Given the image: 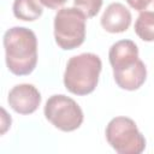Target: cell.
I'll use <instances>...</instances> for the list:
<instances>
[{
  "mask_svg": "<svg viewBox=\"0 0 154 154\" xmlns=\"http://www.w3.org/2000/svg\"><path fill=\"white\" fill-rule=\"evenodd\" d=\"M7 69L16 76L30 75L37 64V38L24 26L8 29L2 38Z\"/></svg>",
  "mask_w": 154,
  "mask_h": 154,
  "instance_id": "cell-1",
  "label": "cell"
},
{
  "mask_svg": "<svg viewBox=\"0 0 154 154\" xmlns=\"http://www.w3.org/2000/svg\"><path fill=\"white\" fill-rule=\"evenodd\" d=\"M102 63L94 53H82L70 58L64 72V85L75 95L93 93L99 83Z\"/></svg>",
  "mask_w": 154,
  "mask_h": 154,
  "instance_id": "cell-2",
  "label": "cell"
},
{
  "mask_svg": "<svg viewBox=\"0 0 154 154\" xmlns=\"http://www.w3.org/2000/svg\"><path fill=\"white\" fill-rule=\"evenodd\" d=\"M87 16L77 7L60 8L54 17V38L64 51L79 47L85 38Z\"/></svg>",
  "mask_w": 154,
  "mask_h": 154,
  "instance_id": "cell-3",
  "label": "cell"
},
{
  "mask_svg": "<svg viewBox=\"0 0 154 154\" xmlns=\"http://www.w3.org/2000/svg\"><path fill=\"white\" fill-rule=\"evenodd\" d=\"M106 140L118 154H141L146 148V138L136 123L128 117H116L106 126Z\"/></svg>",
  "mask_w": 154,
  "mask_h": 154,
  "instance_id": "cell-4",
  "label": "cell"
},
{
  "mask_svg": "<svg viewBox=\"0 0 154 154\" xmlns=\"http://www.w3.org/2000/svg\"><path fill=\"white\" fill-rule=\"evenodd\" d=\"M43 112L48 122L65 132L77 130L83 123V111L79 105L63 94L52 95L46 101Z\"/></svg>",
  "mask_w": 154,
  "mask_h": 154,
  "instance_id": "cell-5",
  "label": "cell"
},
{
  "mask_svg": "<svg viewBox=\"0 0 154 154\" xmlns=\"http://www.w3.org/2000/svg\"><path fill=\"white\" fill-rule=\"evenodd\" d=\"M7 102L14 112L19 114H31L41 103V94L32 84H17L10 90Z\"/></svg>",
  "mask_w": 154,
  "mask_h": 154,
  "instance_id": "cell-6",
  "label": "cell"
},
{
  "mask_svg": "<svg viewBox=\"0 0 154 154\" xmlns=\"http://www.w3.org/2000/svg\"><path fill=\"white\" fill-rule=\"evenodd\" d=\"M131 19V12L123 4L112 2L106 7L100 23L107 32L119 34L129 29Z\"/></svg>",
  "mask_w": 154,
  "mask_h": 154,
  "instance_id": "cell-7",
  "label": "cell"
},
{
  "mask_svg": "<svg viewBox=\"0 0 154 154\" xmlns=\"http://www.w3.org/2000/svg\"><path fill=\"white\" fill-rule=\"evenodd\" d=\"M108 59L113 71L129 67L140 59L138 48L131 40H120L111 46Z\"/></svg>",
  "mask_w": 154,
  "mask_h": 154,
  "instance_id": "cell-8",
  "label": "cell"
},
{
  "mask_svg": "<svg viewBox=\"0 0 154 154\" xmlns=\"http://www.w3.org/2000/svg\"><path fill=\"white\" fill-rule=\"evenodd\" d=\"M113 77L117 85L122 89L132 91L137 90L147 79V69L144 63L138 59L129 67L113 71Z\"/></svg>",
  "mask_w": 154,
  "mask_h": 154,
  "instance_id": "cell-9",
  "label": "cell"
},
{
  "mask_svg": "<svg viewBox=\"0 0 154 154\" xmlns=\"http://www.w3.org/2000/svg\"><path fill=\"white\" fill-rule=\"evenodd\" d=\"M135 32L143 41H154V0L144 11L140 12L135 22Z\"/></svg>",
  "mask_w": 154,
  "mask_h": 154,
  "instance_id": "cell-10",
  "label": "cell"
},
{
  "mask_svg": "<svg viewBox=\"0 0 154 154\" xmlns=\"http://www.w3.org/2000/svg\"><path fill=\"white\" fill-rule=\"evenodd\" d=\"M12 10L16 18L25 22L36 20L43 12L42 6L37 0H14Z\"/></svg>",
  "mask_w": 154,
  "mask_h": 154,
  "instance_id": "cell-11",
  "label": "cell"
},
{
  "mask_svg": "<svg viewBox=\"0 0 154 154\" xmlns=\"http://www.w3.org/2000/svg\"><path fill=\"white\" fill-rule=\"evenodd\" d=\"M73 5L81 10L87 18H91L99 13L102 6V0H73Z\"/></svg>",
  "mask_w": 154,
  "mask_h": 154,
  "instance_id": "cell-12",
  "label": "cell"
},
{
  "mask_svg": "<svg viewBox=\"0 0 154 154\" xmlns=\"http://www.w3.org/2000/svg\"><path fill=\"white\" fill-rule=\"evenodd\" d=\"M153 0H126V2L129 4V6L138 12H142L144 11L150 4H152Z\"/></svg>",
  "mask_w": 154,
  "mask_h": 154,
  "instance_id": "cell-13",
  "label": "cell"
},
{
  "mask_svg": "<svg viewBox=\"0 0 154 154\" xmlns=\"http://www.w3.org/2000/svg\"><path fill=\"white\" fill-rule=\"evenodd\" d=\"M43 6L52 8V10H57L59 7H61L67 0H38Z\"/></svg>",
  "mask_w": 154,
  "mask_h": 154,
  "instance_id": "cell-14",
  "label": "cell"
}]
</instances>
